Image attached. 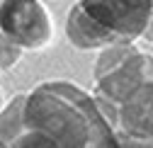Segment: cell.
I'll return each mask as SVG.
<instances>
[{
	"label": "cell",
	"instance_id": "obj_1",
	"mask_svg": "<svg viewBox=\"0 0 153 148\" xmlns=\"http://www.w3.org/2000/svg\"><path fill=\"white\" fill-rule=\"evenodd\" d=\"M7 148H119V141L92 95L56 80L25 95L22 126Z\"/></svg>",
	"mask_w": 153,
	"mask_h": 148
},
{
	"label": "cell",
	"instance_id": "obj_2",
	"mask_svg": "<svg viewBox=\"0 0 153 148\" xmlns=\"http://www.w3.org/2000/svg\"><path fill=\"white\" fill-rule=\"evenodd\" d=\"M95 63V92L100 112L109 124H114L117 107L131 95L139 85L153 78V56L141 53L134 44H114L100 49Z\"/></svg>",
	"mask_w": 153,
	"mask_h": 148
},
{
	"label": "cell",
	"instance_id": "obj_3",
	"mask_svg": "<svg viewBox=\"0 0 153 148\" xmlns=\"http://www.w3.org/2000/svg\"><path fill=\"white\" fill-rule=\"evenodd\" d=\"M75 7L100 29L109 46L134 44L153 17V0H78Z\"/></svg>",
	"mask_w": 153,
	"mask_h": 148
},
{
	"label": "cell",
	"instance_id": "obj_4",
	"mask_svg": "<svg viewBox=\"0 0 153 148\" xmlns=\"http://www.w3.org/2000/svg\"><path fill=\"white\" fill-rule=\"evenodd\" d=\"M0 34L25 51H39L53 39V22L39 0H0Z\"/></svg>",
	"mask_w": 153,
	"mask_h": 148
},
{
	"label": "cell",
	"instance_id": "obj_5",
	"mask_svg": "<svg viewBox=\"0 0 153 148\" xmlns=\"http://www.w3.org/2000/svg\"><path fill=\"white\" fill-rule=\"evenodd\" d=\"M112 126L114 131H122L126 136L153 141V78L139 85L117 107Z\"/></svg>",
	"mask_w": 153,
	"mask_h": 148
},
{
	"label": "cell",
	"instance_id": "obj_6",
	"mask_svg": "<svg viewBox=\"0 0 153 148\" xmlns=\"http://www.w3.org/2000/svg\"><path fill=\"white\" fill-rule=\"evenodd\" d=\"M22 107H25V95H15L12 102L0 109V148H7V143L15 138V134L22 126Z\"/></svg>",
	"mask_w": 153,
	"mask_h": 148
},
{
	"label": "cell",
	"instance_id": "obj_7",
	"mask_svg": "<svg viewBox=\"0 0 153 148\" xmlns=\"http://www.w3.org/2000/svg\"><path fill=\"white\" fill-rule=\"evenodd\" d=\"M22 53H25L22 46H17L15 41H10L7 36L0 34V70H7L12 66H17V61L22 58Z\"/></svg>",
	"mask_w": 153,
	"mask_h": 148
},
{
	"label": "cell",
	"instance_id": "obj_8",
	"mask_svg": "<svg viewBox=\"0 0 153 148\" xmlns=\"http://www.w3.org/2000/svg\"><path fill=\"white\" fill-rule=\"evenodd\" d=\"M117 134V141H119V148H153V141H143V138H134V136H126L122 131H114Z\"/></svg>",
	"mask_w": 153,
	"mask_h": 148
},
{
	"label": "cell",
	"instance_id": "obj_9",
	"mask_svg": "<svg viewBox=\"0 0 153 148\" xmlns=\"http://www.w3.org/2000/svg\"><path fill=\"white\" fill-rule=\"evenodd\" d=\"M143 36H148V39L153 41V17H151V22H148V29L143 32Z\"/></svg>",
	"mask_w": 153,
	"mask_h": 148
}]
</instances>
